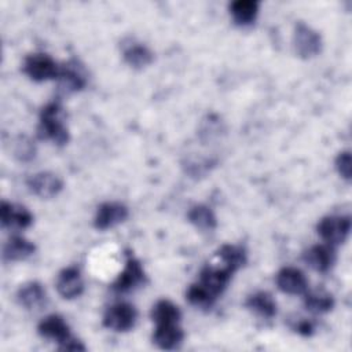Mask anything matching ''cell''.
<instances>
[{"instance_id": "f546056e", "label": "cell", "mask_w": 352, "mask_h": 352, "mask_svg": "<svg viewBox=\"0 0 352 352\" xmlns=\"http://www.w3.org/2000/svg\"><path fill=\"white\" fill-rule=\"evenodd\" d=\"M59 351H85V346L81 344V341L76 340L73 336L69 337L66 341L60 342L58 346Z\"/></svg>"}, {"instance_id": "484cf974", "label": "cell", "mask_w": 352, "mask_h": 352, "mask_svg": "<svg viewBox=\"0 0 352 352\" xmlns=\"http://www.w3.org/2000/svg\"><path fill=\"white\" fill-rule=\"evenodd\" d=\"M186 297H187V300H188L190 304H192V305H195V307H199V308H208V307H210V305L214 302V300H216V297L212 296L199 282L192 283V285L188 287V290H187V293H186Z\"/></svg>"}, {"instance_id": "83f0119b", "label": "cell", "mask_w": 352, "mask_h": 352, "mask_svg": "<svg viewBox=\"0 0 352 352\" xmlns=\"http://www.w3.org/2000/svg\"><path fill=\"white\" fill-rule=\"evenodd\" d=\"M15 155H18L21 160H30L32 157H34V146L30 140L22 139L16 143Z\"/></svg>"}, {"instance_id": "4fadbf2b", "label": "cell", "mask_w": 352, "mask_h": 352, "mask_svg": "<svg viewBox=\"0 0 352 352\" xmlns=\"http://www.w3.org/2000/svg\"><path fill=\"white\" fill-rule=\"evenodd\" d=\"M302 258L312 270L318 272H326L333 267L336 261V253L333 246L327 243L314 245L304 253Z\"/></svg>"}, {"instance_id": "d6986e66", "label": "cell", "mask_w": 352, "mask_h": 352, "mask_svg": "<svg viewBox=\"0 0 352 352\" xmlns=\"http://www.w3.org/2000/svg\"><path fill=\"white\" fill-rule=\"evenodd\" d=\"M36 250V246L28 241L23 236H11L4 248H3V258L6 261H18V260H25L29 256H32Z\"/></svg>"}, {"instance_id": "603a6c76", "label": "cell", "mask_w": 352, "mask_h": 352, "mask_svg": "<svg viewBox=\"0 0 352 352\" xmlns=\"http://www.w3.org/2000/svg\"><path fill=\"white\" fill-rule=\"evenodd\" d=\"M180 311L177 305H175L169 300H160L151 309V318L155 324H166V323H179Z\"/></svg>"}, {"instance_id": "6da1fadb", "label": "cell", "mask_w": 352, "mask_h": 352, "mask_svg": "<svg viewBox=\"0 0 352 352\" xmlns=\"http://www.w3.org/2000/svg\"><path fill=\"white\" fill-rule=\"evenodd\" d=\"M63 109L58 102H51L41 109L37 135L40 139L52 140L58 146L69 142V131L63 122Z\"/></svg>"}, {"instance_id": "52a82bcc", "label": "cell", "mask_w": 352, "mask_h": 352, "mask_svg": "<svg viewBox=\"0 0 352 352\" xmlns=\"http://www.w3.org/2000/svg\"><path fill=\"white\" fill-rule=\"evenodd\" d=\"M234 271L227 268V267H221V268H216V267H205L201 270L199 272V283L216 298L224 292V289L227 287L228 282L231 280Z\"/></svg>"}, {"instance_id": "2e32d148", "label": "cell", "mask_w": 352, "mask_h": 352, "mask_svg": "<svg viewBox=\"0 0 352 352\" xmlns=\"http://www.w3.org/2000/svg\"><path fill=\"white\" fill-rule=\"evenodd\" d=\"M0 212H1V224L4 227L26 228L33 221V216L30 214V212L21 205L3 201L0 206Z\"/></svg>"}, {"instance_id": "8fae6325", "label": "cell", "mask_w": 352, "mask_h": 352, "mask_svg": "<svg viewBox=\"0 0 352 352\" xmlns=\"http://www.w3.org/2000/svg\"><path fill=\"white\" fill-rule=\"evenodd\" d=\"M56 80L59 82V89L65 94L81 91L87 84V78L81 70V66L77 65V62L74 60L66 63L63 67L59 69Z\"/></svg>"}, {"instance_id": "8992f818", "label": "cell", "mask_w": 352, "mask_h": 352, "mask_svg": "<svg viewBox=\"0 0 352 352\" xmlns=\"http://www.w3.org/2000/svg\"><path fill=\"white\" fill-rule=\"evenodd\" d=\"M144 279H146V274L140 261L135 258L132 254H128L125 268L113 282L111 289L117 293H126L133 290L139 285L144 283Z\"/></svg>"}, {"instance_id": "9a60e30c", "label": "cell", "mask_w": 352, "mask_h": 352, "mask_svg": "<svg viewBox=\"0 0 352 352\" xmlns=\"http://www.w3.org/2000/svg\"><path fill=\"white\" fill-rule=\"evenodd\" d=\"M40 336L50 338V340H55L58 344L66 341L69 337H72L70 334V329L67 326V323L65 322V319L60 315L52 314L45 316L37 327Z\"/></svg>"}, {"instance_id": "cb8c5ba5", "label": "cell", "mask_w": 352, "mask_h": 352, "mask_svg": "<svg viewBox=\"0 0 352 352\" xmlns=\"http://www.w3.org/2000/svg\"><path fill=\"white\" fill-rule=\"evenodd\" d=\"M217 256L223 261V265L232 270L234 272L245 265L246 253L241 246L236 245H223L217 250Z\"/></svg>"}, {"instance_id": "7402d4cb", "label": "cell", "mask_w": 352, "mask_h": 352, "mask_svg": "<svg viewBox=\"0 0 352 352\" xmlns=\"http://www.w3.org/2000/svg\"><path fill=\"white\" fill-rule=\"evenodd\" d=\"M187 219L191 224L202 231H212L217 221L213 210L206 205H194L187 213Z\"/></svg>"}, {"instance_id": "277c9868", "label": "cell", "mask_w": 352, "mask_h": 352, "mask_svg": "<svg viewBox=\"0 0 352 352\" xmlns=\"http://www.w3.org/2000/svg\"><path fill=\"white\" fill-rule=\"evenodd\" d=\"M138 312L129 302H117L109 307L103 316V326L114 331H128L135 326Z\"/></svg>"}, {"instance_id": "f1b7e54d", "label": "cell", "mask_w": 352, "mask_h": 352, "mask_svg": "<svg viewBox=\"0 0 352 352\" xmlns=\"http://www.w3.org/2000/svg\"><path fill=\"white\" fill-rule=\"evenodd\" d=\"M293 329H294L298 334H301V336H311V334L314 333V330H315V326H314V323H312L311 320H308V319H300L298 322H296V324L293 326Z\"/></svg>"}, {"instance_id": "30bf717a", "label": "cell", "mask_w": 352, "mask_h": 352, "mask_svg": "<svg viewBox=\"0 0 352 352\" xmlns=\"http://www.w3.org/2000/svg\"><path fill=\"white\" fill-rule=\"evenodd\" d=\"M128 217V209L125 205L120 202H104L98 208L94 226L98 230H107L111 228Z\"/></svg>"}, {"instance_id": "ffe728a7", "label": "cell", "mask_w": 352, "mask_h": 352, "mask_svg": "<svg viewBox=\"0 0 352 352\" xmlns=\"http://www.w3.org/2000/svg\"><path fill=\"white\" fill-rule=\"evenodd\" d=\"M258 12V3L256 0H235L230 4V14L235 23L249 25Z\"/></svg>"}, {"instance_id": "ac0fdd59", "label": "cell", "mask_w": 352, "mask_h": 352, "mask_svg": "<svg viewBox=\"0 0 352 352\" xmlns=\"http://www.w3.org/2000/svg\"><path fill=\"white\" fill-rule=\"evenodd\" d=\"M122 56H124V60L131 67H135V69H142L148 66L154 58L148 47L136 41H129L128 44L122 45Z\"/></svg>"}, {"instance_id": "9c48e42d", "label": "cell", "mask_w": 352, "mask_h": 352, "mask_svg": "<svg viewBox=\"0 0 352 352\" xmlns=\"http://www.w3.org/2000/svg\"><path fill=\"white\" fill-rule=\"evenodd\" d=\"M276 286L287 294H304L308 290V280L304 272L294 267H285L276 274Z\"/></svg>"}, {"instance_id": "4316f807", "label": "cell", "mask_w": 352, "mask_h": 352, "mask_svg": "<svg viewBox=\"0 0 352 352\" xmlns=\"http://www.w3.org/2000/svg\"><path fill=\"white\" fill-rule=\"evenodd\" d=\"M336 168L338 173L349 180L351 179V172H352V161H351V153L349 151H342L337 155L336 158Z\"/></svg>"}, {"instance_id": "44dd1931", "label": "cell", "mask_w": 352, "mask_h": 352, "mask_svg": "<svg viewBox=\"0 0 352 352\" xmlns=\"http://www.w3.org/2000/svg\"><path fill=\"white\" fill-rule=\"evenodd\" d=\"M246 307L263 318H274L276 314V302L267 292H257L248 297Z\"/></svg>"}, {"instance_id": "d4e9b609", "label": "cell", "mask_w": 352, "mask_h": 352, "mask_svg": "<svg viewBox=\"0 0 352 352\" xmlns=\"http://www.w3.org/2000/svg\"><path fill=\"white\" fill-rule=\"evenodd\" d=\"M304 305L314 314L329 312L334 307V298L331 294L324 292H305Z\"/></svg>"}, {"instance_id": "ba28073f", "label": "cell", "mask_w": 352, "mask_h": 352, "mask_svg": "<svg viewBox=\"0 0 352 352\" xmlns=\"http://www.w3.org/2000/svg\"><path fill=\"white\" fill-rule=\"evenodd\" d=\"M26 184L29 190L40 198H52L63 187L62 180L52 172H38L32 175Z\"/></svg>"}, {"instance_id": "7a4b0ae2", "label": "cell", "mask_w": 352, "mask_h": 352, "mask_svg": "<svg viewBox=\"0 0 352 352\" xmlns=\"http://www.w3.org/2000/svg\"><path fill=\"white\" fill-rule=\"evenodd\" d=\"M56 62L44 52L30 54L23 60V73L34 81H45L56 78L59 73Z\"/></svg>"}, {"instance_id": "e0dca14e", "label": "cell", "mask_w": 352, "mask_h": 352, "mask_svg": "<svg viewBox=\"0 0 352 352\" xmlns=\"http://www.w3.org/2000/svg\"><path fill=\"white\" fill-rule=\"evenodd\" d=\"M184 338V333L179 323H166L157 324L153 340L161 349H175L177 348Z\"/></svg>"}, {"instance_id": "7c38bea8", "label": "cell", "mask_w": 352, "mask_h": 352, "mask_svg": "<svg viewBox=\"0 0 352 352\" xmlns=\"http://www.w3.org/2000/svg\"><path fill=\"white\" fill-rule=\"evenodd\" d=\"M84 283L80 271L76 267H67L58 274L56 290L63 298H74L82 293Z\"/></svg>"}, {"instance_id": "5b68a950", "label": "cell", "mask_w": 352, "mask_h": 352, "mask_svg": "<svg viewBox=\"0 0 352 352\" xmlns=\"http://www.w3.org/2000/svg\"><path fill=\"white\" fill-rule=\"evenodd\" d=\"M293 44L297 55L304 59H308L320 52L322 38L319 33L315 32L311 26L305 25L304 22H298L294 28Z\"/></svg>"}, {"instance_id": "5bb4252c", "label": "cell", "mask_w": 352, "mask_h": 352, "mask_svg": "<svg viewBox=\"0 0 352 352\" xmlns=\"http://www.w3.org/2000/svg\"><path fill=\"white\" fill-rule=\"evenodd\" d=\"M16 298H18L19 304L22 307H25L26 309L37 311L45 305L47 293L41 283L32 280V282L23 283L19 287V290L16 293Z\"/></svg>"}, {"instance_id": "3957f363", "label": "cell", "mask_w": 352, "mask_h": 352, "mask_svg": "<svg viewBox=\"0 0 352 352\" xmlns=\"http://www.w3.org/2000/svg\"><path fill=\"white\" fill-rule=\"evenodd\" d=\"M318 234L330 246L342 243L351 230L348 216H326L318 223Z\"/></svg>"}]
</instances>
